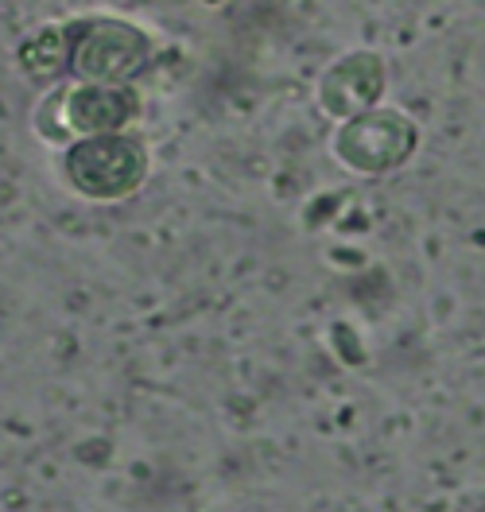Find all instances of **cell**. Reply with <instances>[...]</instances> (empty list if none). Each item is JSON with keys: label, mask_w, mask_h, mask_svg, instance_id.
Segmentation results:
<instances>
[{"label": "cell", "mask_w": 485, "mask_h": 512, "mask_svg": "<svg viewBox=\"0 0 485 512\" xmlns=\"http://www.w3.org/2000/svg\"><path fill=\"white\" fill-rule=\"evenodd\" d=\"M63 175L70 191L82 198H94V202L129 198L148 179V144L129 128L82 136V140L66 144Z\"/></svg>", "instance_id": "cell-1"}, {"label": "cell", "mask_w": 485, "mask_h": 512, "mask_svg": "<svg viewBox=\"0 0 485 512\" xmlns=\"http://www.w3.org/2000/svg\"><path fill=\"white\" fill-rule=\"evenodd\" d=\"M152 59L144 28L117 16H90L66 28V74L78 82H129Z\"/></svg>", "instance_id": "cell-2"}, {"label": "cell", "mask_w": 485, "mask_h": 512, "mask_svg": "<svg viewBox=\"0 0 485 512\" xmlns=\"http://www.w3.org/2000/svg\"><path fill=\"white\" fill-rule=\"evenodd\" d=\"M55 109L59 128H55V148H66L82 136H101V132H121L136 121L140 113V94L129 82H82V86H63L51 90L43 101Z\"/></svg>", "instance_id": "cell-3"}, {"label": "cell", "mask_w": 485, "mask_h": 512, "mask_svg": "<svg viewBox=\"0 0 485 512\" xmlns=\"http://www.w3.org/2000/svg\"><path fill=\"white\" fill-rule=\"evenodd\" d=\"M420 128L404 109H369L354 121H342L334 136V156L350 171L385 175L416 152Z\"/></svg>", "instance_id": "cell-4"}, {"label": "cell", "mask_w": 485, "mask_h": 512, "mask_svg": "<svg viewBox=\"0 0 485 512\" xmlns=\"http://www.w3.org/2000/svg\"><path fill=\"white\" fill-rule=\"evenodd\" d=\"M385 90V63L373 51H350L330 66L319 82V109L330 121H354L377 105Z\"/></svg>", "instance_id": "cell-5"}, {"label": "cell", "mask_w": 485, "mask_h": 512, "mask_svg": "<svg viewBox=\"0 0 485 512\" xmlns=\"http://www.w3.org/2000/svg\"><path fill=\"white\" fill-rule=\"evenodd\" d=\"M210 4H218V0H210Z\"/></svg>", "instance_id": "cell-6"}]
</instances>
